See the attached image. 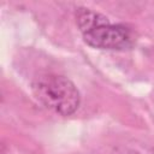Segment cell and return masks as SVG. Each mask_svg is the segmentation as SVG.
Returning <instances> with one entry per match:
<instances>
[{
  "instance_id": "1",
  "label": "cell",
  "mask_w": 154,
  "mask_h": 154,
  "mask_svg": "<svg viewBox=\"0 0 154 154\" xmlns=\"http://www.w3.org/2000/svg\"><path fill=\"white\" fill-rule=\"evenodd\" d=\"M76 22L84 42L93 48L122 51L132 46V35L126 26L111 24L106 16L90 8H78Z\"/></svg>"
},
{
  "instance_id": "2",
  "label": "cell",
  "mask_w": 154,
  "mask_h": 154,
  "mask_svg": "<svg viewBox=\"0 0 154 154\" xmlns=\"http://www.w3.org/2000/svg\"><path fill=\"white\" fill-rule=\"evenodd\" d=\"M35 97L48 109L60 114H73L81 103V94L72 81L61 75L46 73L31 83Z\"/></svg>"
}]
</instances>
